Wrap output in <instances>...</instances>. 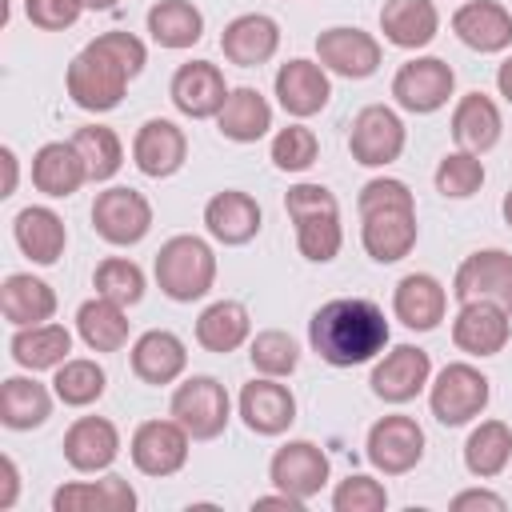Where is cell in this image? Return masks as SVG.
Returning a JSON list of instances; mask_svg holds the SVG:
<instances>
[{
  "mask_svg": "<svg viewBox=\"0 0 512 512\" xmlns=\"http://www.w3.org/2000/svg\"><path fill=\"white\" fill-rule=\"evenodd\" d=\"M308 344L312 352L332 368H356L384 352L388 344V320L376 300L364 296H336L320 304L308 320Z\"/></svg>",
  "mask_w": 512,
  "mask_h": 512,
  "instance_id": "1",
  "label": "cell"
},
{
  "mask_svg": "<svg viewBox=\"0 0 512 512\" xmlns=\"http://www.w3.org/2000/svg\"><path fill=\"white\" fill-rule=\"evenodd\" d=\"M152 272H156V284L168 300L192 304V300H204L216 284V252L208 240L180 232V236L160 244Z\"/></svg>",
  "mask_w": 512,
  "mask_h": 512,
  "instance_id": "2",
  "label": "cell"
},
{
  "mask_svg": "<svg viewBox=\"0 0 512 512\" xmlns=\"http://www.w3.org/2000/svg\"><path fill=\"white\" fill-rule=\"evenodd\" d=\"M128 80L132 76L108 52H100L92 40L72 56V64L64 72V88H68L72 104L84 108V112H112V108H120V100L128 92Z\"/></svg>",
  "mask_w": 512,
  "mask_h": 512,
  "instance_id": "3",
  "label": "cell"
},
{
  "mask_svg": "<svg viewBox=\"0 0 512 512\" xmlns=\"http://www.w3.org/2000/svg\"><path fill=\"white\" fill-rule=\"evenodd\" d=\"M492 396V380L476 368V364H444L436 372V380L428 384V408L444 428H460L468 420H476L488 408Z\"/></svg>",
  "mask_w": 512,
  "mask_h": 512,
  "instance_id": "4",
  "label": "cell"
},
{
  "mask_svg": "<svg viewBox=\"0 0 512 512\" xmlns=\"http://www.w3.org/2000/svg\"><path fill=\"white\" fill-rule=\"evenodd\" d=\"M172 420L184 424L192 440H216L232 420V400L216 376H188L168 404Z\"/></svg>",
  "mask_w": 512,
  "mask_h": 512,
  "instance_id": "5",
  "label": "cell"
},
{
  "mask_svg": "<svg viewBox=\"0 0 512 512\" xmlns=\"http://www.w3.org/2000/svg\"><path fill=\"white\" fill-rule=\"evenodd\" d=\"M92 228H96V236L104 244L132 248L152 228V204H148L144 192L124 188V184H112V188L96 192V200H92Z\"/></svg>",
  "mask_w": 512,
  "mask_h": 512,
  "instance_id": "6",
  "label": "cell"
},
{
  "mask_svg": "<svg viewBox=\"0 0 512 512\" xmlns=\"http://www.w3.org/2000/svg\"><path fill=\"white\" fill-rule=\"evenodd\" d=\"M456 92V72L448 60L440 56H416L408 64L396 68L392 76V96L404 112H416V116H428V112H440L448 104V96Z\"/></svg>",
  "mask_w": 512,
  "mask_h": 512,
  "instance_id": "7",
  "label": "cell"
},
{
  "mask_svg": "<svg viewBox=\"0 0 512 512\" xmlns=\"http://www.w3.org/2000/svg\"><path fill=\"white\" fill-rule=\"evenodd\" d=\"M404 120L388 108V104H368L352 116V132H348V152L356 164L364 168H384L392 160H400L404 152Z\"/></svg>",
  "mask_w": 512,
  "mask_h": 512,
  "instance_id": "8",
  "label": "cell"
},
{
  "mask_svg": "<svg viewBox=\"0 0 512 512\" xmlns=\"http://www.w3.org/2000/svg\"><path fill=\"white\" fill-rule=\"evenodd\" d=\"M364 452L372 460L376 472L384 476H404L412 472L420 460H424V428L412 420V416H380L372 428H368V440H364Z\"/></svg>",
  "mask_w": 512,
  "mask_h": 512,
  "instance_id": "9",
  "label": "cell"
},
{
  "mask_svg": "<svg viewBox=\"0 0 512 512\" xmlns=\"http://www.w3.org/2000/svg\"><path fill=\"white\" fill-rule=\"evenodd\" d=\"M452 296L460 304L488 300V304H500L504 312H512V252L480 248V252L464 256L452 276Z\"/></svg>",
  "mask_w": 512,
  "mask_h": 512,
  "instance_id": "10",
  "label": "cell"
},
{
  "mask_svg": "<svg viewBox=\"0 0 512 512\" xmlns=\"http://www.w3.org/2000/svg\"><path fill=\"white\" fill-rule=\"evenodd\" d=\"M368 384L372 396H380L384 404H408L432 384V356L416 344H396L376 360Z\"/></svg>",
  "mask_w": 512,
  "mask_h": 512,
  "instance_id": "11",
  "label": "cell"
},
{
  "mask_svg": "<svg viewBox=\"0 0 512 512\" xmlns=\"http://www.w3.org/2000/svg\"><path fill=\"white\" fill-rule=\"evenodd\" d=\"M328 472H332V464H328L324 448L312 440H288L268 460V480L304 504L328 484Z\"/></svg>",
  "mask_w": 512,
  "mask_h": 512,
  "instance_id": "12",
  "label": "cell"
},
{
  "mask_svg": "<svg viewBox=\"0 0 512 512\" xmlns=\"http://www.w3.org/2000/svg\"><path fill=\"white\" fill-rule=\"evenodd\" d=\"M188 432L180 420H144L136 432H132V464L136 472L144 476H176L184 464H188Z\"/></svg>",
  "mask_w": 512,
  "mask_h": 512,
  "instance_id": "13",
  "label": "cell"
},
{
  "mask_svg": "<svg viewBox=\"0 0 512 512\" xmlns=\"http://www.w3.org/2000/svg\"><path fill=\"white\" fill-rule=\"evenodd\" d=\"M316 60L328 68V72H336V76H344V80H368L376 68H380V60H384V52H380V40L372 36V32H364V28H324L320 36H316Z\"/></svg>",
  "mask_w": 512,
  "mask_h": 512,
  "instance_id": "14",
  "label": "cell"
},
{
  "mask_svg": "<svg viewBox=\"0 0 512 512\" xmlns=\"http://www.w3.org/2000/svg\"><path fill=\"white\" fill-rule=\"evenodd\" d=\"M188 160V136L180 124L164 120V116H152L136 128L132 136V164L152 176V180H164V176H176Z\"/></svg>",
  "mask_w": 512,
  "mask_h": 512,
  "instance_id": "15",
  "label": "cell"
},
{
  "mask_svg": "<svg viewBox=\"0 0 512 512\" xmlns=\"http://www.w3.org/2000/svg\"><path fill=\"white\" fill-rule=\"evenodd\" d=\"M228 92H232V88L224 84V72H220L212 60H188V64H180V68L172 72V84H168L172 104H176L184 116H192V120L216 116V112L224 108Z\"/></svg>",
  "mask_w": 512,
  "mask_h": 512,
  "instance_id": "16",
  "label": "cell"
},
{
  "mask_svg": "<svg viewBox=\"0 0 512 512\" xmlns=\"http://www.w3.org/2000/svg\"><path fill=\"white\" fill-rule=\"evenodd\" d=\"M276 100L288 116L304 120V116H316L328 100H332V80H328V68L320 60H288L276 68Z\"/></svg>",
  "mask_w": 512,
  "mask_h": 512,
  "instance_id": "17",
  "label": "cell"
},
{
  "mask_svg": "<svg viewBox=\"0 0 512 512\" xmlns=\"http://www.w3.org/2000/svg\"><path fill=\"white\" fill-rule=\"evenodd\" d=\"M416 208L360 212V244L376 264H396L416 248Z\"/></svg>",
  "mask_w": 512,
  "mask_h": 512,
  "instance_id": "18",
  "label": "cell"
},
{
  "mask_svg": "<svg viewBox=\"0 0 512 512\" xmlns=\"http://www.w3.org/2000/svg\"><path fill=\"white\" fill-rule=\"evenodd\" d=\"M512 312H504L500 304H488V300H468L460 304L456 320H452V344L468 356H496L504 352L508 336H512V324H508Z\"/></svg>",
  "mask_w": 512,
  "mask_h": 512,
  "instance_id": "19",
  "label": "cell"
},
{
  "mask_svg": "<svg viewBox=\"0 0 512 512\" xmlns=\"http://www.w3.org/2000/svg\"><path fill=\"white\" fill-rule=\"evenodd\" d=\"M240 420L248 432L256 436H280L292 428L296 420V396L276 380V376H260L248 380L240 388Z\"/></svg>",
  "mask_w": 512,
  "mask_h": 512,
  "instance_id": "20",
  "label": "cell"
},
{
  "mask_svg": "<svg viewBox=\"0 0 512 512\" xmlns=\"http://www.w3.org/2000/svg\"><path fill=\"white\" fill-rule=\"evenodd\" d=\"M280 48V24L264 12H244L236 20L224 24L220 32V52L228 64H240V68H260L276 56Z\"/></svg>",
  "mask_w": 512,
  "mask_h": 512,
  "instance_id": "21",
  "label": "cell"
},
{
  "mask_svg": "<svg viewBox=\"0 0 512 512\" xmlns=\"http://www.w3.org/2000/svg\"><path fill=\"white\" fill-rule=\"evenodd\" d=\"M392 312L412 332H432L448 312V292L432 272H408L396 280Z\"/></svg>",
  "mask_w": 512,
  "mask_h": 512,
  "instance_id": "22",
  "label": "cell"
},
{
  "mask_svg": "<svg viewBox=\"0 0 512 512\" xmlns=\"http://www.w3.org/2000/svg\"><path fill=\"white\" fill-rule=\"evenodd\" d=\"M452 32L472 52H504L512 44V12L496 0H464L452 12Z\"/></svg>",
  "mask_w": 512,
  "mask_h": 512,
  "instance_id": "23",
  "label": "cell"
},
{
  "mask_svg": "<svg viewBox=\"0 0 512 512\" xmlns=\"http://www.w3.org/2000/svg\"><path fill=\"white\" fill-rule=\"evenodd\" d=\"M260 224H264L260 204L248 192H240V188H224V192H216L204 204V228H208V236L220 240V244H228V248L248 244L260 232Z\"/></svg>",
  "mask_w": 512,
  "mask_h": 512,
  "instance_id": "24",
  "label": "cell"
},
{
  "mask_svg": "<svg viewBox=\"0 0 512 512\" xmlns=\"http://www.w3.org/2000/svg\"><path fill=\"white\" fill-rule=\"evenodd\" d=\"M120 456V432L104 416H80L64 432V460L76 472H104Z\"/></svg>",
  "mask_w": 512,
  "mask_h": 512,
  "instance_id": "25",
  "label": "cell"
},
{
  "mask_svg": "<svg viewBox=\"0 0 512 512\" xmlns=\"http://www.w3.org/2000/svg\"><path fill=\"white\" fill-rule=\"evenodd\" d=\"M84 180H88V168H84V156L76 152L72 140H48V144L36 148V156H32L36 192H44L52 200H64V196L80 192Z\"/></svg>",
  "mask_w": 512,
  "mask_h": 512,
  "instance_id": "26",
  "label": "cell"
},
{
  "mask_svg": "<svg viewBox=\"0 0 512 512\" xmlns=\"http://www.w3.org/2000/svg\"><path fill=\"white\" fill-rule=\"evenodd\" d=\"M184 368H188V348H184V340L176 332L148 328L144 336H136V344H132V372H136V380L160 388V384L180 380Z\"/></svg>",
  "mask_w": 512,
  "mask_h": 512,
  "instance_id": "27",
  "label": "cell"
},
{
  "mask_svg": "<svg viewBox=\"0 0 512 512\" xmlns=\"http://www.w3.org/2000/svg\"><path fill=\"white\" fill-rule=\"evenodd\" d=\"M136 508V488L108 472L100 480H76L52 492V512H132Z\"/></svg>",
  "mask_w": 512,
  "mask_h": 512,
  "instance_id": "28",
  "label": "cell"
},
{
  "mask_svg": "<svg viewBox=\"0 0 512 512\" xmlns=\"http://www.w3.org/2000/svg\"><path fill=\"white\" fill-rule=\"evenodd\" d=\"M380 32L396 48H428L440 32V12L432 0H384L380 8Z\"/></svg>",
  "mask_w": 512,
  "mask_h": 512,
  "instance_id": "29",
  "label": "cell"
},
{
  "mask_svg": "<svg viewBox=\"0 0 512 512\" xmlns=\"http://www.w3.org/2000/svg\"><path fill=\"white\" fill-rule=\"evenodd\" d=\"M12 236H16L20 252H24L32 264H56V260L64 256V248H68V228H64V220H60L52 208H44V204L20 208L16 220H12Z\"/></svg>",
  "mask_w": 512,
  "mask_h": 512,
  "instance_id": "30",
  "label": "cell"
},
{
  "mask_svg": "<svg viewBox=\"0 0 512 512\" xmlns=\"http://www.w3.org/2000/svg\"><path fill=\"white\" fill-rule=\"evenodd\" d=\"M500 128H504V120H500V108H496L492 96H484V92H464V96L456 100V108H452V140H456L464 152L484 156L488 148H496Z\"/></svg>",
  "mask_w": 512,
  "mask_h": 512,
  "instance_id": "31",
  "label": "cell"
},
{
  "mask_svg": "<svg viewBox=\"0 0 512 512\" xmlns=\"http://www.w3.org/2000/svg\"><path fill=\"white\" fill-rule=\"evenodd\" d=\"M0 312L8 324L24 328V324H44L56 316V292L48 280L32 276V272H12L0 284Z\"/></svg>",
  "mask_w": 512,
  "mask_h": 512,
  "instance_id": "32",
  "label": "cell"
},
{
  "mask_svg": "<svg viewBox=\"0 0 512 512\" xmlns=\"http://www.w3.org/2000/svg\"><path fill=\"white\" fill-rule=\"evenodd\" d=\"M8 352H12V360H16L20 368H28V372L60 368V364L68 360V352H72V332H68L64 324H52V320H44V324H24V328L12 332Z\"/></svg>",
  "mask_w": 512,
  "mask_h": 512,
  "instance_id": "33",
  "label": "cell"
},
{
  "mask_svg": "<svg viewBox=\"0 0 512 512\" xmlns=\"http://www.w3.org/2000/svg\"><path fill=\"white\" fill-rule=\"evenodd\" d=\"M216 128H220L224 140L256 144L272 128V104L256 88H232L228 100H224V108L216 112Z\"/></svg>",
  "mask_w": 512,
  "mask_h": 512,
  "instance_id": "34",
  "label": "cell"
},
{
  "mask_svg": "<svg viewBox=\"0 0 512 512\" xmlns=\"http://www.w3.org/2000/svg\"><path fill=\"white\" fill-rule=\"evenodd\" d=\"M52 396L32 376H8L0 384V424L12 432H32L52 416Z\"/></svg>",
  "mask_w": 512,
  "mask_h": 512,
  "instance_id": "35",
  "label": "cell"
},
{
  "mask_svg": "<svg viewBox=\"0 0 512 512\" xmlns=\"http://www.w3.org/2000/svg\"><path fill=\"white\" fill-rule=\"evenodd\" d=\"M248 332H252V320L240 300H216L196 316V344L216 356L236 352L248 340Z\"/></svg>",
  "mask_w": 512,
  "mask_h": 512,
  "instance_id": "36",
  "label": "cell"
},
{
  "mask_svg": "<svg viewBox=\"0 0 512 512\" xmlns=\"http://www.w3.org/2000/svg\"><path fill=\"white\" fill-rule=\"evenodd\" d=\"M144 24H148V36L160 48H172V52L192 48L204 36V12L192 0H156L148 8Z\"/></svg>",
  "mask_w": 512,
  "mask_h": 512,
  "instance_id": "37",
  "label": "cell"
},
{
  "mask_svg": "<svg viewBox=\"0 0 512 512\" xmlns=\"http://www.w3.org/2000/svg\"><path fill=\"white\" fill-rule=\"evenodd\" d=\"M76 332L92 352H120L128 344V316L124 304L96 296L76 308Z\"/></svg>",
  "mask_w": 512,
  "mask_h": 512,
  "instance_id": "38",
  "label": "cell"
},
{
  "mask_svg": "<svg viewBox=\"0 0 512 512\" xmlns=\"http://www.w3.org/2000/svg\"><path fill=\"white\" fill-rule=\"evenodd\" d=\"M512 460V428L504 420H480L464 440V468L480 480H492Z\"/></svg>",
  "mask_w": 512,
  "mask_h": 512,
  "instance_id": "39",
  "label": "cell"
},
{
  "mask_svg": "<svg viewBox=\"0 0 512 512\" xmlns=\"http://www.w3.org/2000/svg\"><path fill=\"white\" fill-rule=\"evenodd\" d=\"M104 388H108V376H104V368H100L96 360H88V356H68V360L56 368V376H52V392H56V400L68 404V408H88V404H96V400L104 396Z\"/></svg>",
  "mask_w": 512,
  "mask_h": 512,
  "instance_id": "40",
  "label": "cell"
},
{
  "mask_svg": "<svg viewBox=\"0 0 512 512\" xmlns=\"http://www.w3.org/2000/svg\"><path fill=\"white\" fill-rule=\"evenodd\" d=\"M72 144L84 156V168H88V180L92 184L112 180L120 172V164H124V144H120V136L108 124H84V128H76L72 132Z\"/></svg>",
  "mask_w": 512,
  "mask_h": 512,
  "instance_id": "41",
  "label": "cell"
},
{
  "mask_svg": "<svg viewBox=\"0 0 512 512\" xmlns=\"http://www.w3.org/2000/svg\"><path fill=\"white\" fill-rule=\"evenodd\" d=\"M292 224H296V248H300L304 260H312V264L336 260V252L344 244L340 212H312V216H300Z\"/></svg>",
  "mask_w": 512,
  "mask_h": 512,
  "instance_id": "42",
  "label": "cell"
},
{
  "mask_svg": "<svg viewBox=\"0 0 512 512\" xmlns=\"http://www.w3.org/2000/svg\"><path fill=\"white\" fill-rule=\"evenodd\" d=\"M92 288H96V296H108V300L132 308V304H140V296H144V272H140V264L128 260V256H108V260L96 264Z\"/></svg>",
  "mask_w": 512,
  "mask_h": 512,
  "instance_id": "43",
  "label": "cell"
},
{
  "mask_svg": "<svg viewBox=\"0 0 512 512\" xmlns=\"http://www.w3.org/2000/svg\"><path fill=\"white\" fill-rule=\"evenodd\" d=\"M248 360H252V368L260 372V376H292L296 372V364H300V344L284 332V328H264V332H256L252 336V344H248Z\"/></svg>",
  "mask_w": 512,
  "mask_h": 512,
  "instance_id": "44",
  "label": "cell"
},
{
  "mask_svg": "<svg viewBox=\"0 0 512 512\" xmlns=\"http://www.w3.org/2000/svg\"><path fill=\"white\" fill-rule=\"evenodd\" d=\"M436 192L448 196V200H468L480 192L484 184V160L476 152H448L440 164H436Z\"/></svg>",
  "mask_w": 512,
  "mask_h": 512,
  "instance_id": "45",
  "label": "cell"
},
{
  "mask_svg": "<svg viewBox=\"0 0 512 512\" xmlns=\"http://www.w3.org/2000/svg\"><path fill=\"white\" fill-rule=\"evenodd\" d=\"M316 156H320V140L304 124H288L272 136V164L280 172H304L316 164Z\"/></svg>",
  "mask_w": 512,
  "mask_h": 512,
  "instance_id": "46",
  "label": "cell"
},
{
  "mask_svg": "<svg viewBox=\"0 0 512 512\" xmlns=\"http://www.w3.org/2000/svg\"><path fill=\"white\" fill-rule=\"evenodd\" d=\"M332 508H336V512H384V508H388V488H384L380 480L356 472V476H348V480L336 484Z\"/></svg>",
  "mask_w": 512,
  "mask_h": 512,
  "instance_id": "47",
  "label": "cell"
},
{
  "mask_svg": "<svg viewBox=\"0 0 512 512\" xmlns=\"http://www.w3.org/2000/svg\"><path fill=\"white\" fill-rule=\"evenodd\" d=\"M100 52H108L132 80L144 72V64H148V48H144V40L140 36H132V32H124V28H116V32H100L96 40H92Z\"/></svg>",
  "mask_w": 512,
  "mask_h": 512,
  "instance_id": "48",
  "label": "cell"
},
{
  "mask_svg": "<svg viewBox=\"0 0 512 512\" xmlns=\"http://www.w3.org/2000/svg\"><path fill=\"white\" fill-rule=\"evenodd\" d=\"M84 4L80 0H24V16L40 32H64L80 20Z\"/></svg>",
  "mask_w": 512,
  "mask_h": 512,
  "instance_id": "49",
  "label": "cell"
},
{
  "mask_svg": "<svg viewBox=\"0 0 512 512\" xmlns=\"http://www.w3.org/2000/svg\"><path fill=\"white\" fill-rule=\"evenodd\" d=\"M356 208H360V212H372V208H416V200H412V192H408L404 180H396V176H376V180H368V184L360 188Z\"/></svg>",
  "mask_w": 512,
  "mask_h": 512,
  "instance_id": "50",
  "label": "cell"
},
{
  "mask_svg": "<svg viewBox=\"0 0 512 512\" xmlns=\"http://www.w3.org/2000/svg\"><path fill=\"white\" fill-rule=\"evenodd\" d=\"M284 212H288V220H300L312 212H340V200L324 184H292L284 196Z\"/></svg>",
  "mask_w": 512,
  "mask_h": 512,
  "instance_id": "51",
  "label": "cell"
},
{
  "mask_svg": "<svg viewBox=\"0 0 512 512\" xmlns=\"http://www.w3.org/2000/svg\"><path fill=\"white\" fill-rule=\"evenodd\" d=\"M448 508L452 512H504L508 504H504V496H496L488 488H468V492H456Z\"/></svg>",
  "mask_w": 512,
  "mask_h": 512,
  "instance_id": "52",
  "label": "cell"
},
{
  "mask_svg": "<svg viewBox=\"0 0 512 512\" xmlns=\"http://www.w3.org/2000/svg\"><path fill=\"white\" fill-rule=\"evenodd\" d=\"M0 476H4L0 508H12V504H16V492H20V472H16V460H12V456H0Z\"/></svg>",
  "mask_w": 512,
  "mask_h": 512,
  "instance_id": "53",
  "label": "cell"
},
{
  "mask_svg": "<svg viewBox=\"0 0 512 512\" xmlns=\"http://www.w3.org/2000/svg\"><path fill=\"white\" fill-rule=\"evenodd\" d=\"M0 160H4V188H0V196H12V192H16V176H20L16 152H12V148H0Z\"/></svg>",
  "mask_w": 512,
  "mask_h": 512,
  "instance_id": "54",
  "label": "cell"
},
{
  "mask_svg": "<svg viewBox=\"0 0 512 512\" xmlns=\"http://www.w3.org/2000/svg\"><path fill=\"white\" fill-rule=\"evenodd\" d=\"M252 508H288V512H304V500H296V496L280 492V496H256V500H252Z\"/></svg>",
  "mask_w": 512,
  "mask_h": 512,
  "instance_id": "55",
  "label": "cell"
},
{
  "mask_svg": "<svg viewBox=\"0 0 512 512\" xmlns=\"http://www.w3.org/2000/svg\"><path fill=\"white\" fill-rule=\"evenodd\" d=\"M496 88H500V96L512 104V56H508V60L496 68Z\"/></svg>",
  "mask_w": 512,
  "mask_h": 512,
  "instance_id": "56",
  "label": "cell"
},
{
  "mask_svg": "<svg viewBox=\"0 0 512 512\" xmlns=\"http://www.w3.org/2000/svg\"><path fill=\"white\" fill-rule=\"evenodd\" d=\"M84 8H92V12H108V8H116L120 0H80Z\"/></svg>",
  "mask_w": 512,
  "mask_h": 512,
  "instance_id": "57",
  "label": "cell"
},
{
  "mask_svg": "<svg viewBox=\"0 0 512 512\" xmlns=\"http://www.w3.org/2000/svg\"><path fill=\"white\" fill-rule=\"evenodd\" d=\"M500 212H504V224L512 228V188L504 192V204H500Z\"/></svg>",
  "mask_w": 512,
  "mask_h": 512,
  "instance_id": "58",
  "label": "cell"
}]
</instances>
